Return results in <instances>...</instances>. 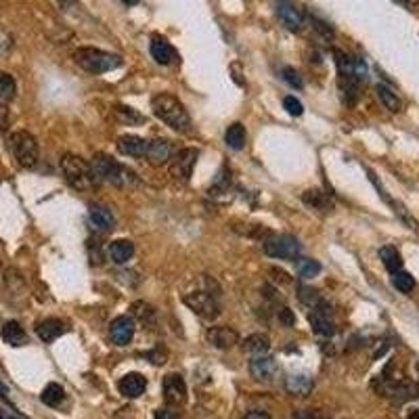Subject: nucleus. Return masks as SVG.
Masks as SVG:
<instances>
[{
  "instance_id": "obj_14",
  "label": "nucleus",
  "mask_w": 419,
  "mask_h": 419,
  "mask_svg": "<svg viewBox=\"0 0 419 419\" xmlns=\"http://www.w3.org/2000/svg\"><path fill=\"white\" fill-rule=\"evenodd\" d=\"M172 155H174V153H172L170 141H166V139H155V141H149V143H147L145 159H147L151 166H155V168L166 166V164H170Z\"/></svg>"
},
{
  "instance_id": "obj_6",
  "label": "nucleus",
  "mask_w": 419,
  "mask_h": 419,
  "mask_svg": "<svg viewBox=\"0 0 419 419\" xmlns=\"http://www.w3.org/2000/svg\"><path fill=\"white\" fill-rule=\"evenodd\" d=\"M264 254L271 258L279 260H296L302 252L300 241L294 235H279V237H269L264 241Z\"/></svg>"
},
{
  "instance_id": "obj_12",
  "label": "nucleus",
  "mask_w": 419,
  "mask_h": 419,
  "mask_svg": "<svg viewBox=\"0 0 419 419\" xmlns=\"http://www.w3.org/2000/svg\"><path fill=\"white\" fill-rule=\"evenodd\" d=\"M275 10H277L279 21H281L287 29L300 31V29L304 27V15L300 13V8H298L292 0H277Z\"/></svg>"
},
{
  "instance_id": "obj_38",
  "label": "nucleus",
  "mask_w": 419,
  "mask_h": 419,
  "mask_svg": "<svg viewBox=\"0 0 419 419\" xmlns=\"http://www.w3.org/2000/svg\"><path fill=\"white\" fill-rule=\"evenodd\" d=\"M13 50V38L6 31H0V61Z\"/></svg>"
},
{
  "instance_id": "obj_39",
  "label": "nucleus",
  "mask_w": 419,
  "mask_h": 419,
  "mask_svg": "<svg viewBox=\"0 0 419 419\" xmlns=\"http://www.w3.org/2000/svg\"><path fill=\"white\" fill-rule=\"evenodd\" d=\"M279 321H281L285 327H294V325H296V317H294V313H292L290 308H281V311H279Z\"/></svg>"
},
{
  "instance_id": "obj_5",
  "label": "nucleus",
  "mask_w": 419,
  "mask_h": 419,
  "mask_svg": "<svg viewBox=\"0 0 419 419\" xmlns=\"http://www.w3.org/2000/svg\"><path fill=\"white\" fill-rule=\"evenodd\" d=\"M8 149L21 168H34L40 157L38 141L27 130H17L8 136Z\"/></svg>"
},
{
  "instance_id": "obj_10",
  "label": "nucleus",
  "mask_w": 419,
  "mask_h": 419,
  "mask_svg": "<svg viewBox=\"0 0 419 419\" xmlns=\"http://www.w3.org/2000/svg\"><path fill=\"white\" fill-rule=\"evenodd\" d=\"M277 374H279V365H277V361L273 357H269V355L252 357V361H250V376L256 382L271 384V382H275Z\"/></svg>"
},
{
  "instance_id": "obj_37",
  "label": "nucleus",
  "mask_w": 419,
  "mask_h": 419,
  "mask_svg": "<svg viewBox=\"0 0 419 419\" xmlns=\"http://www.w3.org/2000/svg\"><path fill=\"white\" fill-rule=\"evenodd\" d=\"M283 107H285V111H287L290 115H294V118H300V115L304 113V105H302V101L296 99V97H292V94L283 99Z\"/></svg>"
},
{
  "instance_id": "obj_1",
  "label": "nucleus",
  "mask_w": 419,
  "mask_h": 419,
  "mask_svg": "<svg viewBox=\"0 0 419 419\" xmlns=\"http://www.w3.org/2000/svg\"><path fill=\"white\" fill-rule=\"evenodd\" d=\"M151 109H153L155 118H159L172 130H176L180 134H189L193 130L191 118H189L185 105L174 94H170V92H157V94H153Z\"/></svg>"
},
{
  "instance_id": "obj_15",
  "label": "nucleus",
  "mask_w": 419,
  "mask_h": 419,
  "mask_svg": "<svg viewBox=\"0 0 419 419\" xmlns=\"http://www.w3.org/2000/svg\"><path fill=\"white\" fill-rule=\"evenodd\" d=\"M208 342L218 348V350H231L237 342H239V336L235 329L227 327V325H218V327H210L208 334H206Z\"/></svg>"
},
{
  "instance_id": "obj_29",
  "label": "nucleus",
  "mask_w": 419,
  "mask_h": 419,
  "mask_svg": "<svg viewBox=\"0 0 419 419\" xmlns=\"http://www.w3.org/2000/svg\"><path fill=\"white\" fill-rule=\"evenodd\" d=\"M17 94V82L8 71H0V105H8Z\"/></svg>"
},
{
  "instance_id": "obj_41",
  "label": "nucleus",
  "mask_w": 419,
  "mask_h": 419,
  "mask_svg": "<svg viewBox=\"0 0 419 419\" xmlns=\"http://www.w3.org/2000/svg\"><path fill=\"white\" fill-rule=\"evenodd\" d=\"M8 128V109L6 105H0V132H4Z\"/></svg>"
},
{
  "instance_id": "obj_31",
  "label": "nucleus",
  "mask_w": 419,
  "mask_h": 419,
  "mask_svg": "<svg viewBox=\"0 0 419 419\" xmlns=\"http://www.w3.org/2000/svg\"><path fill=\"white\" fill-rule=\"evenodd\" d=\"M294 262H296V271H298V275H300L302 279H313V277H317V275L321 273V264H319L317 260H313V258H302V256H298Z\"/></svg>"
},
{
  "instance_id": "obj_42",
  "label": "nucleus",
  "mask_w": 419,
  "mask_h": 419,
  "mask_svg": "<svg viewBox=\"0 0 419 419\" xmlns=\"http://www.w3.org/2000/svg\"><path fill=\"white\" fill-rule=\"evenodd\" d=\"M155 419H180V418H178V413L172 411V409H157V411H155Z\"/></svg>"
},
{
  "instance_id": "obj_9",
  "label": "nucleus",
  "mask_w": 419,
  "mask_h": 419,
  "mask_svg": "<svg viewBox=\"0 0 419 419\" xmlns=\"http://www.w3.org/2000/svg\"><path fill=\"white\" fill-rule=\"evenodd\" d=\"M313 313L308 315V323L313 327L315 334L323 336V338H329L336 334V323H334V313H332V306L327 302H319L315 308H311Z\"/></svg>"
},
{
  "instance_id": "obj_8",
  "label": "nucleus",
  "mask_w": 419,
  "mask_h": 419,
  "mask_svg": "<svg viewBox=\"0 0 419 419\" xmlns=\"http://www.w3.org/2000/svg\"><path fill=\"white\" fill-rule=\"evenodd\" d=\"M197 157H199V151H197V149H191V147L176 151V153L172 155L170 164H168V166H170V174H172L176 180H180V183H189Z\"/></svg>"
},
{
  "instance_id": "obj_35",
  "label": "nucleus",
  "mask_w": 419,
  "mask_h": 419,
  "mask_svg": "<svg viewBox=\"0 0 419 419\" xmlns=\"http://www.w3.org/2000/svg\"><path fill=\"white\" fill-rule=\"evenodd\" d=\"M132 313H134V317H139L145 325H149V323L155 321V311H153L149 304H145V302H136V304H132Z\"/></svg>"
},
{
  "instance_id": "obj_4",
  "label": "nucleus",
  "mask_w": 419,
  "mask_h": 419,
  "mask_svg": "<svg viewBox=\"0 0 419 419\" xmlns=\"http://www.w3.org/2000/svg\"><path fill=\"white\" fill-rule=\"evenodd\" d=\"M61 172L65 176V183L76 191H88L94 187L92 176H90V166L80 155L65 153L61 157Z\"/></svg>"
},
{
  "instance_id": "obj_26",
  "label": "nucleus",
  "mask_w": 419,
  "mask_h": 419,
  "mask_svg": "<svg viewBox=\"0 0 419 419\" xmlns=\"http://www.w3.org/2000/svg\"><path fill=\"white\" fill-rule=\"evenodd\" d=\"M376 92H378L382 105H384L388 111L399 113V111L403 109V101L399 99V94H397L390 86H386V84H378V86H376Z\"/></svg>"
},
{
  "instance_id": "obj_19",
  "label": "nucleus",
  "mask_w": 419,
  "mask_h": 419,
  "mask_svg": "<svg viewBox=\"0 0 419 419\" xmlns=\"http://www.w3.org/2000/svg\"><path fill=\"white\" fill-rule=\"evenodd\" d=\"M313 388H315V380L308 378V376H304V374H294V376L285 378V390L292 397L304 399V397H308L313 392Z\"/></svg>"
},
{
  "instance_id": "obj_24",
  "label": "nucleus",
  "mask_w": 419,
  "mask_h": 419,
  "mask_svg": "<svg viewBox=\"0 0 419 419\" xmlns=\"http://www.w3.org/2000/svg\"><path fill=\"white\" fill-rule=\"evenodd\" d=\"M246 141H248V132H246V126H243V124L235 122V124H231V126L227 128V132H225V143H227L229 149L241 151V149L246 147Z\"/></svg>"
},
{
  "instance_id": "obj_27",
  "label": "nucleus",
  "mask_w": 419,
  "mask_h": 419,
  "mask_svg": "<svg viewBox=\"0 0 419 419\" xmlns=\"http://www.w3.org/2000/svg\"><path fill=\"white\" fill-rule=\"evenodd\" d=\"M380 258H382L386 271H390V273H397V271L403 269V258H401V254L395 246H384L380 250Z\"/></svg>"
},
{
  "instance_id": "obj_36",
  "label": "nucleus",
  "mask_w": 419,
  "mask_h": 419,
  "mask_svg": "<svg viewBox=\"0 0 419 419\" xmlns=\"http://www.w3.org/2000/svg\"><path fill=\"white\" fill-rule=\"evenodd\" d=\"M281 78H283V82L285 84H290L292 88H304V80H302V76L294 69V67H283L281 69Z\"/></svg>"
},
{
  "instance_id": "obj_22",
  "label": "nucleus",
  "mask_w": 419,
  "mask_h": 419,
  "mask_svg": "<svg viewBox=\"0 0 419 419\" xmlns=\"http://www.w3.org/2000/svg\"><path fill=\"white\" fill-rule=\"evenodd\" d=\"M0 338L4 340V344L15 346V348L27 344V334H25V329L17 321H6L2 325V329H0Z\"/></svg>"
},
{
  "instance_id": "obj_46",
  "label": "nucleus",
  "mask_w": 419,
  "mask_h": 419,
  "mask_svg": "<svg viewBox=\"0 0 419 419\" xmlns=\"http://www.w3.org/2000/svg\"><path fill=\"white\" fill-rule=\"evenodd\" d=\"M122 2H124V4H136L139 0H122Z\"/></svg>"
},
{
  "instance_id": "obj_17",
  "label": "nucleus",
  "mask_w": 419,
  "mask_h": 419,
  "mask_svg": "<svg viewBox=\"0 0 419 419\" xmlns=\"http://www.w3.org/2000/svg\"><path fill=\"white\" fill-rule=\"evenodd\" d=\"M145 388H147V380L141 374H126L118 382V390L126 399H139L145 392Z\"/></svg>"
},
{
  "instance_id": "obj_20",
  "label": "nucleus",
  "mask_w": 419,
  "mask_h": 419,
  "mask_svg": "<svg viewBox=\"0 0 419 419\" xmlns=\"http://www.w3.org/2000/svg\"><path fill=\"white\" fill-rule=\"evenodd\" d=\"M149 50H151V57H153L159 65H170V63H174V61L178 59L174 46H172L170 42H166L164 38H153Z\"/></svg>"
},
{
  "instance_id": "obj_28",
  "label": "nucleus",
  "mask_w": 419,
  "mask_h": 419,
  "mask_svg": "<svg viewBox=\"0 0 419 419\" xmlns=\"http://www.w3.org/2000/svg\"><path fill=\"white\" fill-rule=\"evenodd\" d=\"M40 401L46 405V407H61V403L65 401V390H63V386H59V384H48L44 390H42V395H40Z\"/></svg>"
},
{
  "instance_id": "obj_47",
  "label": "nucleus",
  "mask_w": 419,
  "mask_h": 419,
  "mask_svg": "<svg viewBox=\"0 0 419 419\" xmlns=\"http://www.w3.org/2000/svg\"><path fill=\"white\" fill-rule=\"evenodd\" d=\"M10 419H15V418H10Z\"/></svg>"
},
{
  "instance_id": "obj_45",
  "label": "nucleus",
  "mask_w": 419,
  "mask_h": 419,
  "mask_svg": "<svg viewBox=\"0 0 419 419\" xmlns=\"http://www.w3.org/2000/svg\"><path fill=\"white\" fill-rule=\"evenodd\" d=\"M407 419H419V409H413V411L407 416Z\"/></svg>"
},
{
  "instance_id": "obj_16",
  "label": "nucleus",
  "mask_w": 419,
  "mask_h": 419,
  "mask_svg": "<svg viewBox=\"0 0 419 419\" xmlns=\"http://www.w3.org/2000/svg\"><path fill=\"white\" fill-rule=\"evenodd\" d=\"M147 143H149V141H145V139H141V136H136V134H124V136L118 139V151H120L122 155L141 159V157H145V153H147Z\"/></svg>"
},
{
  "instance_id": "obj_7",
  "label": "nucleus",
  "mask_w": 419,
  "mask_h": 419,
  "mask_svg": "<svg viewBox=\"0 0 419 419\" xmlns=\"http://www.w3.org/2000/svg\"><path fill=\"white\" fill-rule=\"evenodd\" d=\"M183 302L189 306V311H193L197 317H201L204 321H214L218 319L220 315V304L218 300L208 294V292H193V294H187L183 298Z\"/></svg>"
},
{
  "instance_id": "obj_25",
  "label": "nucleus",
  "mask_w": 419,
  "mask_h": 419,
  "mask_svg": "<svg viewBox=\"0 0 419 419\" xmlns=\"http://www.w3.org/2000/svg\"><path fill=\"white\" fill-rule=\"evenodd\" d=\"M269 350H271V340L264 334H254V336L246 338V342H243V353H248L252 357L269 355Z\"/></svg>"
},
{
  "instance_id": "obj_33",
  "label": "nucleus",
  "mask_w": 419,
  "mask_h": 419,
  "mask_svg": "<svg viewBox=\"0 0 419 419\" xmlns=\"http://www.w3.org/2000/svg\"><path fill=\"white\" fill-rule=\"evenodd\" d=\"M302 201H304L306 206L315 208V210H325V208H327V197H325V193L319 191V189H308V191L302 195Z\"/></svg>"
},
{
  "instance_id": "obj_3",
  "label": "nucleus",
  "mask_w": 419,
  "mask_h": 419,
  "mask_svg": "<svg viewBox=\"0 0 419 419\" xmlns=\"http://www.w3.org/2000/svg\"><path fill=\"white\" fill-rule=\"evenodd\" d=\"M73 61L90 73H107L122 65L120 55H111V52H105L101 48H90V46L78 48L73 52Z\"/></svg>"
},
{
  "instance_id": "obj_13",
  "label": "nucleus",
  "mask_w": 419,
  "mask_h": 419,
  "mask_svg": "<svg viewBox=\"0 0 419 419\" xmlns=\"http://www.w3.org/2000/svg\"><path fill=\"white\" fill-rule=\"evenodd\" d=\"M164 399L168 405H183L187 401V384L183 380V376L178 374H168L164 378Z\"/></svg>"
},
{
  "instance_id": "obj_32",
  "label": "nucleus",
  "mask_w": 419,
  "mask_h": 419,
  "mask_svg": "<svg viewBox=\"0 0 419 419\" xmlns=\"http://www.w3.org/2000/svg\"><path fill=\"white\" fill-rule=\"evenodd\" d=\"M392 285H395L399 292L409 294V292H413V287H416V279H413L411 273H407V271L401 269V271L392 273Z\"/></svg>"
},
{
  "instance_id": "obj_11",
  "label": "nucleus",
  "mask_w": 419,
  "mask_h": 419,
  "mask_svg": "<svg viewBox=\"0 0 419 419\" xmlns=\"http://www.w3.org/2000/svg\"><path fill=\"white\" fill-rule=\"evenodd\" d=\"M134 332H136L134 317H128V315L115 317L109 325V336L115 346H128L134 338Z\"/></svg>"
},
{
  "instance_id": "obj_23",
  "label": "nucleus",
  "mask_w": 419,
  "mask_h": 419,
  "mask_svg": "<svg viewBox=\"0 0 419 419\" xmlns=\"http://www.w3.org/2000/svg\"><path fill=\"white\" fill-rule=\"evenodd\" d=\"M88 216H90V222L94 225V229H99V231H111L113 225H115L111 210L105 208V206H90Z\"/></svg>"
},
{
  "instance_id": "obj_30",
  "label": "nucleus",
  "mask_w": 419,
  "mask_h": 419,
  "mask_svg": "<svg viewBox=\"0 0 419 419\" xmlns=\"http://www.w3.org/2000/svg\"><path fill=\"white\" fill-rule=\"evenodd\" d=\"M113 113H115V118H118L122 124H128V126L145 124V115H143V113H139V111H136V109H132V107L118 105V107L113 109Z\"/></svg>"
},
{
  "instance_id": "obj_44",
  "label": "nucleus",
  "mask_w": 419,
  "mask_h": 419,
  "mask_svg": "<svg viewBox=\"0 0 419 419\" xmlns=\"http://www.w3.org/2000/svg\"><path fill=\"white\" fill-rule=\"evenodd\" d=\"M292 419H319V418H317L315 413H311V411H298Z\"/></svg>"
},
{
  "instance_id": "obj_40",
  "label": "nucleus",
  "mask_w": 419,
  "mask_h": 419,
  "mask_svg": "<svg viewBox=\"0 0 419 419\" xmlns=\"http://www.w3.org/2000/svg\"><path fill=\"white\" fill-rule=\"evenodd\" d=\"M145 357L151 359L153 365H164V363H166V350H162V348H155V350L147 353Z\"/></svg>"
},
{
  "instance_id": "obj_21",
  "label": "nucleus",
  "mask_w": 419,
  "mask_h": 419,
  "mask_svg": "<svg viewBox=\"0 0 419 419\" xmlns=\"http://www.w3.org/2000/svg\"><path fill=\"white\" fill-rule=\"evenodd\" d=\"M107 254L111 258V262L115 264H126L132 256H134V243L130 239H115L109 243Z\"/></svg>"
},
{
  "instance_id": "obj_2",
  "label": "nucleus",
  "mask_w": 419,
  "mask_h": 419,
  "mask_svg": "<svg viewBox=\"0 0 419 419\" xmlns=\"http://www.w3.org/2000/svg\"><path fill=\"white\" fill-rule=\"evenodd\" d=\"M88 166H90V176H92L94 185L109 183L113 187L126 189V187L134 185V180H136L132 170H128L126 166H122L120 162H115L113 157H109L105 153H97Z\"/></svg>"
},
{
  "instance_id": "obj_34",
  "label": "nucleus",
  "mask_w": 419,
  "mask_h": 419,
  "mask_svg": "<svg viewBox=\"0 0 419 419\" xmlns=\"http://www.w3.org/2000/svg\"><path fill=\"white\" fill-rule=\"evenodd\" d=\"M298 300H300L304 306L315 308V306L321 302V296H319L317 290H313V287H308V285H298Z\"/></svg>"
},
{
  "instance_id": "obj_43",
  "label": "nucleus",
  "mask_w": 419,
  "mask_h": 419,
  "mask_svg": "<svg viewBox=\"0 0 419 419\" xmlns=\"http://www.w3.org/2000/svg\"><path fill=\"white\" fill-rule=\"evenodd\" d=\"M243 419H271V416H269L267 411H262V409H254V411L246 413Z\"/></svg>"
},
{
  "instance_id": "obj_18",
  "label": "nucleus",
  "mask_w": 419,
  "mask_h": 419,
  "mask_svg": "<svg viewBox=\"0 0 419 419\" xmlns=\"http://www.w3.org/2000/svg\"><path fill=\"white\" fill-rule=\"evenodd\" d=\"M67 332L65 323L61 319H44L36 325V336L44 342V344H52L57 338H61Z\"/></svg>"
}]
</instances>
